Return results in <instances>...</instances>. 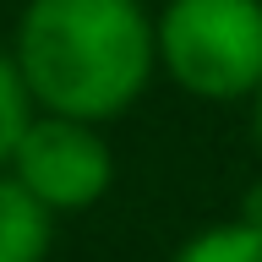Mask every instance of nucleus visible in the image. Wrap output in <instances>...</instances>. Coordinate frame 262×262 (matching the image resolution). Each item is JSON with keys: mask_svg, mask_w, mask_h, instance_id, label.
Listing matches in <instances>:
<instances>
[{"mask_svg": "<svg viewBox=\"0 0 262 262\" xmlns=\"http://www.w3.org/2000/svg\"><path fill=\"white\" fill-rule=\"evenodd\" d=\"M11 60L33 110L110 126L159 71L153 16L142 0H22Z\"/></svg>", "mask_w": 262, "mask_h": 262, "instance_id": "nucleus-1", "label": "nucleus"}, {"mask_svg": "<svg viewBox=\"0 0 262 262\" xmlns=\"http://www.w3.org/2000/svg\"><path fill=\"white\" fill-rule=\"evenodd\" d=\"M153 49L186 98L251 104L262 93V0H164Z\"/></svg>", "mask_w": 262, "mask_h": 262, "instance_id": "nucleus-2", "label": "nucleus"}, {"mask_svg": "<svg viewBox=\"0 0 262 262\" xmlns=\"http://www.w3.org/2000/svg\"><path fill=\"white\" fill-rule=\"evenodd\" d=\"M6 175H16L55 219L66 213L98 208L115 186V147L104 126L88 120H66V115H33L22 142H16Z\"/></svg>", "mask_w": 262, "mask_h": 262, "instance_id": "nucleus-3", "label": "nucleus"}, {"mask_svg": "<svg viewBox=\"0 0 262 262\" xmlns=\"http://www.w3.org/2000/svg\"><path fill=\"white\" fill-rule=\"evenodd\" d=\"M55 251V213L0 169V262H49Z\"/></svg>", "mask_w": 262, "mask_h": 262, "instance_id": "nucleus-4", "label": "nucleus"}, {"mask_svg": "<svg viewBox=\"0 0 262 262\" xmlns=\"http://www.w3.org/2000/svg\"><path fill=\"white\" fill-rule=\"evenodd\" d=\"M169 262H262V224H246V219L208 224L186 235Z\"/></svg>", "mask_w": 262, "mask_h": 262, "instance_id": "nucleus-5", "label": "nucleus"}, {"mask_svg": "<svg viewBox=\"0 0 262 262\" xmlns=\"http://www.w3.org/2000/svg\"><path fill=\"white\" fill-rule=\"evenodd\" d=\"M33 115L38 110H33L28 88H22V71H16L11 49H0V169L11 164V153H16V142H22Z\"/></svg>", "mask_w": 262, "mask_h": 262, "instance_id": "nucleus-6", "label": "nucleus"}, {"mask_svg": "<svg viewBox=\"0 0 262 262\" xmlns=\"http://www.w3.org/2000/svg\"><path fill=\"white\" fill-rule=\"evenodd\" d=\"M235 219H246V224H262V175L241 191V213H235Z\"/></svg>", "mask_w": 262, "mask_h": 262, "instance_id": "nucleus-7", "label": "nucleus"}, {"mask_svg": "<svg viewBox=\"0 0 262 262\" xmlns=\"http://www.w3.org/2000/svg\"><path fill=\"white\" fill-rule=\"evenodd\" d=\"M251 147H257V159H262V93L251 98Z\"/></svg>", "mask_w": 262, "mask_h": 262, "instance_id": "nucleus-8", "label": "nucleus"}]
</instances>
